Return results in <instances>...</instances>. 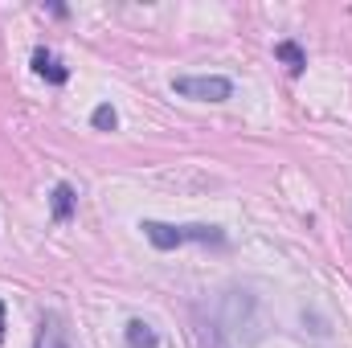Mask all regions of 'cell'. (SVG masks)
<instances>
[{"mask_svg":"<svg viewBox=\"0 0 352 348\" xmlns=\"http://www.w3.org/2000/svg\"><path fill=\"white\" fill-rule=\"evenodd\" d=\"M140 230L148 234V242H152L156 250H176V246H184V242H213V246L226 242V234H221L217 226H168V221H144Z\"/></svg>","mask_w":352,"mask_h":348,"instance_id":"6da1fadb","label":"cell"},{"mask_svg":"<svg viewBox=\"0 0 352 348\" xmlns=\"http://www.w3.org/2000/svg\"><path fill=\"white\" fill-rule=\"evenodd\" d=\"M173 90L184 98H201V102H226L234 94V83L221 74H184L173 83Z\"/></svg>","mask_w":352,"mask_h":348,"instance_id":"7a4b0ae2","label":"cell"},{"mask_svg":"<svg viewBox=\"0 0 352 348\" xmlns=\"http://www.w3.org/2000/svg\"><path fill=\"white\" fill-rule=\"evenodd\" d=\"M33 70H37L45 83H54V87H62V83L70 78V70H66V66H62L50 50H33Z\"/></svg>","mask_w":352,"mask_h":348,"instance_id":"3957f363","label":"cell"},{"mask_svg":"<svg viewBox=\"0 0 352 348\" xmlns=\"http://www.w3.org/2000/svg\"><path fill=\"white\" fill-rule=\"evenodd\" d=\"M74 205H78L74 188H70V184H58V188H54V221H70V217H74Z\"/></svg>","mask_w":352,"mask_h":348,"instance_id":"277c9868","label":"cell"},{"mask_svg":"<svg viewBox=\"0 0 352 348\" xmlns=\"http://www.w3.org/2000/svg\"><path fill=\"white\" fill-rule=\"evenodd\" d=\"M37 348H70V340H66V328H62L54 316L41 324V332H37Z\"/></svg>","mask_w":352,"mask_h":348,"instance_id":"5b68a950","label":"cell"},{"mask_svg":"<svg viewBox=\"0 0 352 348\" xmlns=\"http://www.w3.org/2000/svg\"><path fill=\"white\" fill-rule=\"evenodd\" d=\"M274 58H283L291 74H303V66H307V54H303L295 41H278V45H274Z\"/></svg>","mask_w":352,"mask_h":348,"instance_id":"8992f818","label":"cell"},{"mask_svg":"<svg viewBox=\"0 0 352 348\" xmlns=\"http://www.w3.org/2000/svg\"><path fill=\"white\" fill-rule=\"evenodd\" d=\"M127 345L131 348H156V328L144 324V320H131L127 324Z\"/></svg>","mask_w":352,"mask_h":348,"instance_id":"52a82bcc","label":"cell"},{"mask_svg":"<svg viewBox=\"0 0 352 348\" xmlns=\"http://www.w3.org/2000/svg\"><path fill=\"white\" fill-rule=\"evenodd\" d=\"M90 123H94L98 131H111V127L119 123V115H115V107H111V102H102V107H94V115H90Z\"/></svg>","mask_w":352,"mask_h":348,"instance_id":"ba28073f","label":"cell"},{"mask_svg":"<svg viewBox=\"0 0 352 348\" xmlns=\"http://www.w3.org/2000/svg\"><path fill=\"white\" fill-rule=\"evenodd\" d=\"M0 340H4V303H0Z\"/></svg>","mask_w":352,"mask_h":348,"instance_id":"9c48e42d","label":"cell"}]
</instances>
